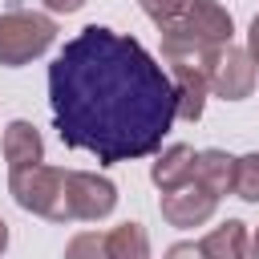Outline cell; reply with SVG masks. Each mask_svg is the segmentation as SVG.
Listing matches in <instances>:
<instances>
[{"label": "cell", "mask_w": 259, "mask_h": 259, "mask_svg": "<svg viewBox=\"0 0 259 259\" xmlns=\"http://www.w3.org/2000/svg\"><path fill=\"white\" fill-rule=\"evenodd\" d=\"M49 105L61 142L101 166L154 154L178 121L170 73L142 40L105 24H85L65 40L49 65Z\"/></svg>", "instance_id": "obj_1"}, {"label": "cell", "mask_w": 259, "mask_h": 259, "mask_svg": "<svg viewBox=\"0 0 259 259\" xmlns=\"http://www.w3.org/2000/svg\"><path fill=\"white\" fill-rule=\"evenodd\" d=\"M162 57H194L227 45L235 36V20L219 0H186L170 20L158 24Z\"/></svg>", "instance_id": "obj_2"}, {"label": "cell", "mask_w": 259, "mask_h": 259, "mask_svg": "<svg viewBox=\"0 0 259 259\" xmlns=\"http://www.w3.org/2000/svg\"><path fill=\"white\" fill-rule=\"evenodd\" d=\"M53 40H57V20L49 12H32V8H8V12H0V65L4 69L28 65Z\"/></svg>", "instance_id": "obj_3"}, {"label": "cell", "mask_w": 259, "mask_h": 259, "mask_svg": "<svg viewBox=\"0 0 259 259\" xmlns=\"http://www.w3.org/2000/svg\"><path fill=\"white\" fill-rule=\"evenodd\" d=\"M8 190L16 198L20 210L40 214L49 223H69V206H65V170L61 166H24V170H8Z\"/></svg>", "instance_id": "obj_4"}, {"label": "cell", "mask_w": 259, "mask_h": 259, "mask_svg": "<svg viewBox=\"0 0 259 259\" xmlns=\"http://www.w3.org/2000/svg\"><path fill=\"white\" fill-rule=\"evenodd\" d=\"M255 77H259V65L251 61L247 49H239V45L227 40V45H219V49L210 53L206 85H210L214 97H223V101H243V97H251Z\"/></svg>", "instance_id": "obj_5"}, {"label": "cell", "mask_w": 259, "mask_h": 259, "mask_svg": "<svg viewBox=\"0 0 259 259\" xmlns=\"http://www.w3.org/2000/svg\"><path fill=\"white\" fill-rule=\"evenodd\" d=\"M65 206H69V223H97L113 214L117 186L89 170H65Z\"/></svg>", "instance_id": "obj_6"}, {"label": "cell", "mask_w": 259, "mask_h": 259, "mask_svg": "<svg viewBox=\"0 0 259 259\" xmlns=\"http://www.w3.org/2000/svg\"><path fill=\"white\" fill-rule=\"evenodd\" d=\"M214 53V49H210ZM210 53H194V57H166L170 65V85H174V117L182 121H198L202 109H206V65H210Z\"/></svg>", "instance_id": "obj_7"}, {"label": "cell", "mask_w": 259, "mask_h": 259, "mask_svg": "<svg viewBox=\"0 0 259 259\" xmlns=\"http://www.w3.org/2000/svg\"><path fill=\"white\" fill-rule=\"evenodd\" d=\"M162 219L170 223V227H202L210 214H214V206H219V194H210L198 178H190L186 186H178V190H162Z\"/></svg>", "instance_id": "obj_8"}, {"label": "cell", "mask_w": 259, "mask_h": 259, "mask_svg": "<svg viewBox=\"0 0 259 259\" xmlns=\"http://www.w3.org/2000/svg\"><path fill=\"white\" fill-rule=\"evenodd\" d=\"M194 162H198L194 146L174 142V146H166V150L158 154V162L150 166V178H154L158 190H178V186H186V182L194 178Z\"/></svg>", "instance_id": "obj_9"}, {"label": "cell", "mask_w": 259, "mask_h": 259, "mask_svg": "<svg viewBox=\"0 0 259 259\" xmlns=\"http://www.w3.org/2000/svg\"><path fill=\"white\" fill-rule=\"evenodd\" d=\"M4 162H8V170H24V166L45 162V142H40L32 121H8L4 125Z\"/></svg>", "instance_id": "obj_10"}, {"label": "cell", "mask_w": 259, "mask_h": 259, "mask_svg": "<svg viewBox=\"0 0 259 259\" xmlns=\"http://www.w3.org/2000/svg\"><path fill=\"white\" fill-rule=\"evenodd\" d=\"M194 178L210 190V194H235V158L227 150H198L194 162Z\"/></svg>", "instance_id": "obj_11"}, {"label": "cell", "mask_w": 259, "mask_h": 259, "mask_svg": "<svg viewBox=\"0 0 259 259\" xmlns=\"http://www.w3.org/2000/svg\"><path fill=\"white\" fill-rule=\"evenodd\" d=\"M202 243V251H206V259H247V243H251V235H247V223H239V219H227L223 227H214L206 239H198Z\"/></svg>", "instance_id": "obj_12"}, {"label": "cell", "mask_w": 259, "mask_h": 259, "mask_svg": "<svg viewBox=\"0 0 259 259\" xmlns=\"http://www.w3.org/2000/svg\"><path fill=\"white\" fill-rule=\"evenodd\" d=\"M105 251L109 259H150V235L142 223H117L105 231Z\"/></svg>", "instance_id": "obj_13"}, {"label": "cell", "mask_w": 259, "mask_h": 259, "mask_svg": "<svg viewBox=\"0 0 259 259\" xmlns=\"http://www.w3.org/2000/svg\"><path fill=\"white\" fill-rule=\"evenodd\" d=\"M235 194L243 202H259V150L235 158Z\"/></svg>", "instance_id": "obj_14"}, {"label": "cell", "mask_w": 259, "mask_h": 259, "mask_svg": "<svg viewBox=\"0 0 259 259\" xmlns=\"http://www.w3.org/2000/svg\"><path fill=\"white\" fill-rule=\"evenodd\" d=\"M65 259H109V251H105V235H97V231H81V235H73L69 247H65Z\"/></svg>", "instance_id": "obj_15"}, {"label": "cell", "mask_w": 259, "mask_h": 259, "mask_svg": "<svg viewBox=\"0 0 259 259\" xmlns=\"http://www.w3.org/2000/svg\"><path fill=\"white\" fill-rule=\"evenodd\" d=\"M138 4H142V12H146L154 24H162V20H170L186 0H138Z\"/></svg>", "instance_id": "obj_16"}, {"label": "cell", "mask_w": 259, "mask_h": 259, "mask_svg": "<svg viewBox=\"0 0 259 259\" xmlns=\"http://www.w3.org/2000/svg\"><path fill=\"white\" fill-rule=\"evenodd\" d=\"M166 259H206V251H202V243H174V247H166Z\"/></svg>", "instance_id": "obj_17"}, {"label": "cell", "mask_w": 259, "mask_h": 259, "mask_svg": "<svg viewBox=\"0 0 259 259\" xmlns=\"http://www.w3.org/2000/svg\"><path fill=\"white\" fill-rule=\"evenodd\" d=\"M89 0H45V8L53 12V16H69V12H81Z\"/></svg>", "instance_id": "obj_18"}, {"label": "cell", "mask_w": 259, "mask_h": 259, "mask_svg": "<svg viewBox=\"0 0 259 259\" xmlns=\"http://www.w3.org/2000/svg\"><path fill=\"white\" fill-rule=\"evenodd\" d=\"M247 53H251V61L259 65V12H255V20H251V28H247Z\"/></svg>", "instance_id": "obj_19"}, {"label": "cell", "mask_w": 259, "mask_h": 259, "mask_svg": "<svg viewBox=\"0 0 259 259\" xmlns=\"http://www.w3.org/2000/svg\"><path fill=\"white\" fill-rule=\"evenodd\" d=\"M247 259H259V231H255V239L247 243Z\"/></svg>", "instance_id": "obj_20"}, {"label": "cell", "mask_w": 259, "mask_h": 259, "mask_svg": "<svg viewBox=\"0 0 259 259\" xmlns=\"http://www.w3.org/2000/svg\"><path fill=\"white\" fill-rule=\"evenodd\" d=\"M4 247H8V223L0 219V255H4Z\"/></svg>", "instance_id": "obj_21"}]
</instances>
